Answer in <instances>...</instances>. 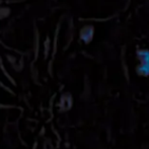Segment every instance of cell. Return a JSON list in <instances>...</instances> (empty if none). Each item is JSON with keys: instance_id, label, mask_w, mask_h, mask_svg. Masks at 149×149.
<instances>
[{"instance_id": "6da1fadb", "label": "cell", "mask_w": 149, "mask_h": 149, "mask_svg": "<svg viewBox=\"0 0 149 149\" xmlns=\"http://www.w3.org/2000/svg\"><path fill=\"white\" fill-rule=\"evenodd\" d=\"M139 65L136 68L137 74L142 77L149 76V51L148 50H140L138 52Z\"/></svg>"}]
</instances>
